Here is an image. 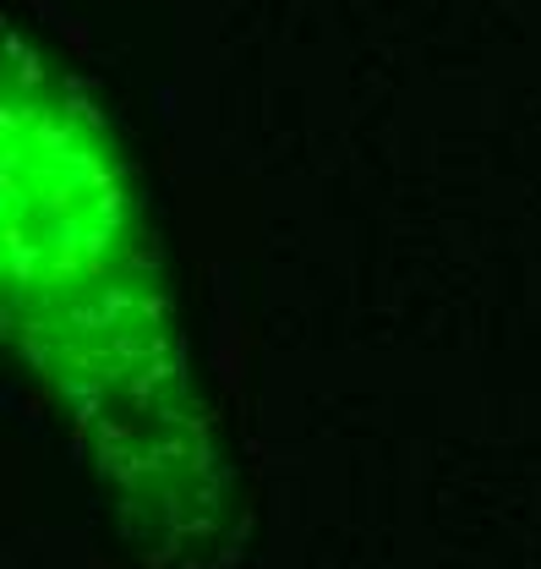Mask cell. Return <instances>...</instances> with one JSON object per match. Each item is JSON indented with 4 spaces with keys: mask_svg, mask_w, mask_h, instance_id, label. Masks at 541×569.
Listing matches in <instances>:
<instances>
[{
    "mask_svg": "<svg viewBox=\"0 0 541 569\" xmlns=\"http://www.w3.org/2000/svg\"><path fill=\"white\" fill-rule=\"evenodd\" d=\"M93 116L44 71L6 77V296L61 406L142 515H208L213 449L187 389L164 290Z\"/></svg>",
    "mask_w": 541,
    "mask_h": 569,
    "instance_id": "cell-1",
    "label": "cell"
}]
</instances>
